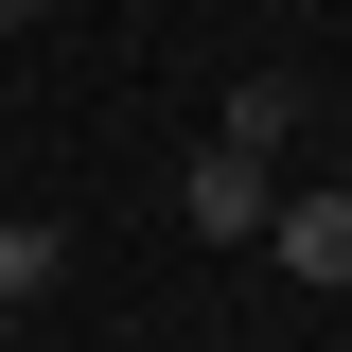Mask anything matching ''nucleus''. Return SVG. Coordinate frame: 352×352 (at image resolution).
Listing matches in <instances>:
<instances>
[{"mask_svg": "<svg viewBox=\"0 0 352 352\" xmlns=\"http://www.w3.org/2000/svg\"><path fill=\"white\" fill-rule=\"evenodd\" d=\"M0 335H18V317H0Z\"/></svg>", "mask_w": 352, "mask_h": 352, "instance_id": "423d86ee", "label": "nucleus"}, {"mask_svg": "<svg viewBox=\"0 0 352 352\" xmlns=\"http://www.w3.org/2000/svg\"><path fill=\"white\" fill-rule=\"evenodd\" d=\"M36 18H53V0H0V36H36Z\"/></svg>", "mask_w": 352, "mask_h": 352, "instance_id": "39448f33", "label": "nucleus"}, {"mask_svg": "<svg viewBox=\"0 0 352 352\" xmlns=\"http://www.w3.org/2000/svg\"><path fill=\"white\" fill-rule=\"evenodd\" d=\"M264 247L282 282H352V194H264Z\"/></svg>", "mask_w": 352, "mask_h": 352, "instance_id": "f03ea898", "label": "nucleus"}, {"mask_svg": "<svg viewBox=\"0 0 352 352\" xmlns=\"http://www.w3.org/2000/svg\"><path fill=\"white\" fill-rule=\"evenodd\" d=\"M53 282H71V229H53V212H0V317L53 300Z\"/></svg>", "mask_w": 352, "mask_h": 352, "instance_id": "7ed1b4c3", "label": "nucleus"}, {"mask_svg": "<svg viewBox=\"0 0 352 352\" xmlns=\"http://www.w3.org/2000/svg\"><path fill=\"white\" fill-rule=\"evenodd\" d=\"M212 141H229V159H282V141H300V71H247V88H229V124H212Z\"/></svg>", "mask_w": 352, "mask_h": 352, "instance_id": "20e7f679", "label": "nucleus"}, {"mask_svg": "<svg viewBox=\"0 0 352 352\" xmlns=\"http://www.w3.org/2000/svg\"><path fill=\"white\" fill-rule=\"evenodd\" d=\"M176 229H194V247H247V229H264V159H229V141H212V159L176 176Z\"/></svg>", "mask_w": 352, "mask_h": 352, "instance_id": "f257e3e1", "label": "nucleus"}]
</instances>
